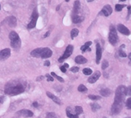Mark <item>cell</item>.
Here are the masks:
<instances>
[{
	"instance_id": "obj_18",
	"label": "cell",
	"mask_w": 131,
	"mask_h": 118,
	"mask_svg": "<svg viewBox=\"0 0 131 118\" xmlns=\"http://www.w3.org/2000/svg\"><path fill=\"white\" fill-rule=\"evenodd\" d=\"M87 59L82 56H78L75 58V62L78 64H84L87 63Z\"/></svg>"
},
{
	"instance_id": "obj_53",
	"label": "cell",
	"mask_w": 131,
	"mask_h": 118,
	"mask_svg": "<svg viewBox=\"0 0 131 118\" xmlns=\"http://www.w3.org/2000/svg\"></svg>"
},
{
	"instance_id": "obj_52",
	"label": "cell",
	"mask_w": 131,
	"mask_h": 118,
	"mask_svg": "<svg viewBox=\"0 0 131 118\" xmlns=\"http://www.w3.org/2000/svg\"><path fill=\"white\" fill-rule=\"evenodd\" d=\"M0 53H1V51H0Z\"/></svg>"
},
{
	"instance_id": "obj_30",
	"label": "cell",
	"mask_w": 131,
	"mask_h": 118,
	"mask_svg": "<svg viewBox=\"0 0 131 118\" xmlns=\"http://www.w3.org/2000/svg\"><path fill=\"white\" fill-rule=\"evenodd\" d=\"M88 97L91 100H100V99H101L100 96L95 95H89L88 96Z\"/></svg>"
},
{
	"instance_id": "obj_15",
	"label": "cell",
	"mask_w": 131,
	"mask_h": 118,
	"mask_svg": "<svg viewBox=\"0 0 131 118\" xmlns=\"http://www.w3.org/2000/svg\"><path fill=\"white\" fill-rule=\"evenodd\" d=\"M84 18L83 16H79L78 14H72V20L74 24H78V23L81 22L84 20Z\"/></svg>"
},
{
	"instance_id": "obj_22",
	"label": "cell",
	"mask_w": 131,
	"mask_h": 118,
	"mask_svg": "<svg viewBox=\"0 0 131 118\" xmlns=\"http://www.w3.org/2000/svg\"><path fill=\"white\" fill-rule=\"evenodd\" d=\"M92 44V42L91 41H88V42H87L85 43V44H84L83 46H81V50L84 52H86L87 50L89 49V46Z\"/></svg>"
},
{
	"instance_id": "obj_49",
	"label": "cell",
	"mask_w": 131,
	"mask_h": 118,
	"mask_svg": "<svg viewBox=\"0 0 131 118\" xmlns=\"http://www.w3.org/2000/svg\"><path fill=\"white\" fill-rule=\"evenodd\" d=\"M65 1L66 2H69V0H65Z\"/></svg>"
},
{
	"instance_id": "obj_41",
	"label": "cell",
	"mask_w": 131,
	"mask_h": 118,
	"mask_svg": "<svg viewBox=\"0 0 131 118\" xmlns=\"http://www.w3.org/2000/svg\"><path fill=\"white\" fill-rule=\"evenodd\" d=\"M50 35V31H47L46 33H45V35H44V38H46V37H49V35Z\"/></svg>"
},
{
	"instance_id": "obj_17",
	"label": "cell",
	"mask_w": 131,
	"mask_h": 118,
	"mask_svg": "<svg viewBox=\"0 0 131 118\" xmlns=\"http://www.w3.org/2000/svg\"><path fill=\"white\" fill-rule=\"evenodd\" d=\"M80 7H81V4L80 2L78 0L75 1L74 3V9H73V14H78L80 10Z\"/></svg>"
},
{
	"instance_id": "obj_21",
	"label": "cell",
	"mask_w": 131,
	"mask_h": 118,
	"mask_svg": "<svg viewBox=\"0 0 131 118\" xmlns=\"http://www.w3.org/2000/svg\"><path fill=\"white\" fill-rule=\"evenodd\" d=\"M66 113H67V116L69 118H79L78 114H72L71 112V108L69 107H68L66 110Z\"/></svg>"
},
{
	"instance_id": "obj_33",
	"label": "cell",
	"mask_w": 131,
	"mask_h": 118,
	"mask_svg": "<svg viewBox=\"0 0 131 118\" xmlns=\"http://www.w3.org/2000/svg\"><path fill=\"white\" fill-rule=\"evenodd\" d=\"M119 56L121 57H126L127 56V54L123 50V48H120V50H119Z\"/></svg>"
},
{
	"instance_id": "obj_9",
	"label": "cell",
	"mask_w": 131,
	"mask_h": 118,
	"mask_svg": "<svg viewBox=\"0 0 131 118\" xmlns=\"http://www.w3.org/2000/svg\"><path fill=\"white\" fill-rule=\"evenodd\" d=\"M112 13V8L110 5H105L100 11V14H103L105 16H108Z\"/></svg>"
},
{
	"instance_id": "obj_54",
	"label": "cell",
	"mask_w": 131,
	"mask_h": 118,
	"mask_svg": "<svg viewBox=\"0 0 131 118\" xmlns=\"http://www.w3.org/2000/svg\"></svg>"
},
{
	"instance_id": "obj_39",
	"label": "cell",
	"mask_w": 131,
	"mask_h": 118,
	"mask_svg": "<svg viewBox=\"0 0 131 118\" xmlns=\"http://www.w3.org/2000/svg\"><path fill=\"white\" fill-rule=\"evenodd\" d=\"M44 65L45 67H49L50 65V62L48 60H46L44 61Z\"/></svg>"
},
{
	"instance_id": "obj_48",
	"label": "cell",
	"mask_w": 131,
	"mask_h": 118,
	"mask_svg": "<svg viewBox=\"0 0 131 118\" xmlns=\"http://www.w3.org/2000/svg\"><path fill=\"white\" fill-rule=\"evenodd\" d=\"M120 1H125L126 0H119Z\"/></svg>"
},
{
	"instance_id": "obj_47",
	"label": "cell",
	"mask_w": 131,
	"mask_h": 118,
	"mask_svg": "<svg viewBox=\"0 0 131 118\" xmlns=\"http://www.w3.org/2000/svg\"><path fill=\"white\" fill-rule=\"evenodd\" d=\"M87 2H92L94 0H87Z\"/></svg>"
},
{
	"instance_id": "obj_5",
	"label": "cell",
	"mask_w": 131,
	"mask_h": 118,
	"mask_svg": "<svg viewBox=\"0 0 131 118\" xmlns=\"http://www.w3.org/2000/svg\"><path fill=\"white\" fill-rule=\"evenodd\" d=\"M38 18V14L37 12V9H34V11H33L31 15V20L30 21V22L29 23V24L27 25V28L28 29H33L34 27L36 26L37 21Z\"/></svg>"
},
{
	"instance_id": "obj_43",
	"label": "cell",
	"mask_w": 131,
	"mask_h": 118,
	"mask_svg": "<svg viewBox=\"0 0 131 118\" xmlns=\"http://www.w3.org/2000/svg\"><path fill=\"white\" fill-rule=\"evenodd\" d=\"M3 101H4V97H2V96L1 97L0 96V103H3Z\"/></svg>"
},
{
	"instance_id": "obj_45",
	"label": "cell",
	"mask_w": 131,
	"mask_h": 118,
	"mask_svg": "<svg viewBox=\"0 0 131 118\" xmlns=\"http://www.w3.org/2000/svg\"><path fill=\"white\" fill-rule=\"evenodd\" d=\"M64 66H65V67H66V68H68L69 67V65L67 63H64Z\"/></svg>"
},
{
	"instance_id": "obj_34",
	"label": "cell",
	"mask_w": 131,
	"mask_h": 118,
	"mask_svg": "<svg viewBox=\"0 0 131 118\" xmlns=\"http://www.w3.org/2000/svg\"><path fill=\"white\" fill-rule=\"evenodd\" d=\"M126 106L127 107V108L131 109V97H129L126 101Z\"/></svg>"
},
{
	"instance_id": "obj_14",
	"label": "cell",
	"mask_w": 131,
	"mask_h": 118,
	"mask_svg": "<svg viewBox=\"0 0 131 118\" xmlns=\"http://www.w3.org/2000/svg\"><path fill=\"white\" fill-rule=\"evenodd\" d=\"M7 22L8 24V25L10 26V27H15L17 24V20H16V18L15 16H11L7 17Z\"/></svg>"
},
{
	"instance_id": "obj_7",
	"label": "cell",
	"mask_w": 131,
	"mask_h": 118,
	"mask_svg": "<svg viewBox=\"0 0 131 118\" xmlns=\"http://www.w3.org/2000/svg\"><path fill=\"white\" fill-rule=\"evenodd\" d=\"M52 56V51L49 48H42L41 57L43 59H47Z\"/></svg>"
},
{
	"instance_id": "obj_20",
	"label": "cell",
	"mask_w": 131,
	"mask_h": 118,
	"mask_svg": "<svg viewBox=\"0 0 131 118\" xmlns=\"http://www.w3.org/2000/svg\"><path fill=\"white\" fill-rule=\"evenodd\" d=\"M111 93H112V91L108 88L102 89L100 91V94L103 97H109L111 95Z\"/></svg>"
},
{
	"instance_id": "obj_26",
	"label": "cell",
	"mask_w": 131,
	"mask_h": 118,
	"mask_svg": "<svg viewBox=\"0 0 131 118\" xmlns=\"http://www.w3.org/2000/svg\"><path fill=\"white\" fill-rule=\"evenodd\" d=\"M78 90L80 92H86V91H87V88L83 84H80L78 87Z\"/></svg>"
},
{
	"instance_id": "obj_46",
	"label": "cell",
	"mask_w": 131,
	"mask_h": 118,
	"mask_svg": "<svg viewBox=\"0 0 131 118\" xmlns=\"http://www.w3.org/2000/svg\"><path fill=\"white\" fill-rule=\"evenodd\" d=\"M128 57H129L130 60H131V53H130V54H129V56H128Z\"/></svg>"
},
{
	"instance_id": "obj_42",
	"label": "cell",
	"mask_w": 131,
	"mask_h": 118,
	"mask_svg": "<svg viewBox=\"0 0 131 118\" xmlns=\"http://www.w3.org/2000/svg\"><path fill=\"white\" fill-rule=\"evenodd\" d=\"M32 106L34 107H35V108H37L38 106V104L37 102H34L33 104H32Z\"/></svg>"
},
{
	"instance_id": "obj_38",
	"label": "cell",
	"mask_w": 131,
	"mask_h": 118,
	"mask_svg": "<svg viewBox=\"0 0 131 118\" xmlns=\"http://www.w3.org/2000/svg\"><path fill=\"white\" fill-rule=\"evenodd\" d=\"M60 70H61L62 73H66V71H67V68L65 67V66L63 65L60 67Z\"/></svg>"
},
{
	"instance_id": "obj_44",
	"label": "cell",
	"mask_w": 131,
	"mask_h": 118,
	"mask_svg": "<svg viewBox=\"0 0 131 118\" xmlns=\"http://www.w3.org/2000/svg\"><path fill=\"white\" fill-rule=\"evenodd\" d=\"M60 7H61V5H58V6L57 7V8H56L57 11H59V9H60Z\"/></svg>"
},
{
	"instance_id": "obj_36",
	"label": "cell",
	"mask_w": 131,
	"mask_h": 118,
	"mask_svg": "<svg viewBox=\"0 0 131 118\" xmlns=\"http://www.w3.org/2000/svg\"><path fill=\"white\" fill-rule=\"evenodd\" d=\"M46 77L47 78L48 82H53V81H54V78H53V77H52V76H50V75H48V74H46Z\"/></svg>"
},
{
	"instance_id": "obj_8",
	"label": "cell",
	"mask_w": 131,
	"mask_h": 118,
	"mask_svg": "<svg viewBox=\"0 0 131 118\" xmlns=\"http://www.w3.org/2000/svg\"><path fill=\"white\" fill-rule=\"evenodd\" d=\"M17 114L18 116H22L24 118H31L33 116V113L30 110H21L20 111L17 112Z\"/></svg>"
},
{
	"instance_id": "obj_12",
	"label": "cell",
	"mask_w": 131,
	"mask_h": 118,
	"mask_svg": "<svg viewBox=\"0 0 131 118\" xmlns=\"http://www.w3.org/2000/svg\"><path fill=\"white\" fill-rule=\"evenodd\" d=\"M100 71H96L93 75H91L90 77L88 78V82L90 83V84H94L95 82H97L98 80V79L99 78L100 76Z\"/></svg>"
},
{
	"instance_id": "obj_16",
	"label": "cell",
	"mask_w": 131,
	"mask_h": 118,
	"mask_svg": "<svg viewBox=\"0 0 131 118\" xmlns=\"http://www.w3.org/2000/svg\"><path fill=\"white\" fill-rule=\"evenodd\" d=\"M46 95H47V96L48 97L50 98V99H52L54 102H56V104H57V105H60L61 104V100H60V99H59V98L57 97L56 96L54 95V94H52V93L47 91V92H46Z\"/></svg>"
},
{
	"instance_id": "obj_24",
	"label": "cell",
	"mask_w": 131,
	"mask_h": 118,
	"mask_svg": "<svg viewBox=\"0 0 131 118\" xmlns=\"http://www.w3.org/2000/svg\"><path fill=\"white\" fill-rule=\"evenodd\" d=\"M78 33H79V31L78 29H73L72 30L71 32H70V37H71V39H74L75 37H77L78 35Z\"/></svg>"
},
{
	"instance_id": "obj_19",
	"label": "cell",
	"mask_w": 131,
	"mask_h": 118,
	"mask_svg": "<svg viewBox=\"0 0 131 118\" xmlns=\"http://www.w3.org/2000/svg\"><path fill=\"white\" fill-rule=\"evenodd\" d=\"M41 51H42V48H36L31 52V56L35 57H41Z\"/></svg>"
},
{
	"instance_id": "obj_11",
	"label": "cell",
	"mask_w": 131,
	"mask_h": 118,
	"mask_svg": "<svg viewBox=\"0 0 131 118\" xmlns=\"http://www.w3.org/2000/svg\"><path fill=\"white\" fill-rule=\"evenodd\" d=\"M102 57V49L100 44L97 43L96 45V62L99 64L100 61Z\"/></svg>"
},
{
	"instance_id": "obj_29",
	"label": "cell",
	"mask_w": 131,
	"mask_h": 118,
	"mask_svg": "<svg viewBox=\"0 0 131 118\" xmlns=\"http://www.w3.org/2000/svg\"><path fill=\"white\" fill-rule=\"evenodd\" d=\"M51 75H52V76H53V77L56 78L57 80H59L60 82H64L63 78L60 77V76H57V75L55 73H54V72H52V73H51Z\"/></svg>"
},
{
	"instance_id": "obj_13",
	"label": "cell",
	"mask_w": 131,
	"mask_h": 118,
	"mask_svg": "<svg viewBox=\"0 0 131 118\" xmlns=\"http://www.w3.org/2000/svg\"><path fill=\"white\" fill-rule=\"evenodd\" d=\"M117 29L120 33H121L123 35H129L131 33L129 29L123 24H118L117 26Z\"/></svg>"
},
{
	"instance_id": "obj_2",
	"label": "cell",
	"mask_w": 131,
	"mask_h": 118,
	"mask_svg": "<svg viewBox=\"0 0 131 118\" xmlns=\"http://www.w3.org/2000/svg\"><path fill=\"white\" fill-rule=\"evenodd\" d=\"M126 96H127V87L125 86H119L115 91V96L113 104L123 106Z\"/></svg>"
},
{
	"instance_id": "obj_37",
	"label": "cell",
	"mask_w": 131,
	"mask_h": 118,
	"mask_svg": "<svg viewBox=\"0 0 131 118\" xmlns=\"http://www.w3.org/2000/svg\"><path fill=\"white\" fill-rule=\"evenodd\" d=\"M127 95L131 96V86L127 88Z\"/></svg>"
},
{
	"instance_id": "obj_51",
	"label": "cell",
	"mask_w": 131,
	"mask_h": 118,
	"mask_svg": "<svg viewBox=\"0 0 131 118\" xmlns=\"http://www.w3.org/2000/svg\"><path fill=\"white\" fill-rule=\"evenodd\" d=\"M0 9H1V5H0Z\"/></svg>"
},
{
	"instance_id": "obj_40",
	"label": "cell",
	"mask_w": 131,
	"mask_h": 118,
	"mask_svg": "<svg viewBox=\"0 0 131 118\" xmlns=\"http://www.w3.org/2000/svg\"><path fill=\"white\" fill-rule=\"evenodd\" d=\"M44 78V76H38V77L37 78L36 80L37 81H41V80H43Z\"/></svg>"
},
{
	"instance_id": "obj_32",
	"label": "cell",
	"mask_w": 131,
	"mask_h": 118,
	"mask_svg": "<svg viewBox=\"0 0 131 118\" xmlns=\"http://www.w3.org/2000/svg\"><path fill=\"white\" fill-rule=\"evenodd\" d=\"M46 118H57L56 114L54 112H49L46 114Z\"/></svg>"
},
{
	"instance_id": "obj_27",
	"label": "cell",
	"mask_w": 131,
	"mask_h": 118,
	"mask_svg": "<svg viewBox=\"0 0 131 118\" xmlns=\"http://www.w3.org/2000/svg\"><path fill=\"white\" fill-rule=\"evenodd\" d=\"M125 7H126V5H120V4H117L115 5V11H121L123 10V9Z\"/></svg>"
},
{
	"instance_id": "obj_35",
	"label": "cell",
	"mask_w": 131,
	"mask_h": 118,
	"mask_svg": "<svg viewBox=\"0 0 131 118\" xmlns=\"http://www.w3.org/2000/svg\"><path fill=\"white\" fill-rule=\"evenodd\" d=\"M70 70L71 72H72V73H78V72L79 71V67H72V68H70Z\"/></svg>"
},
{
	"instance_id": "obj_25",
	"label": "cell",
	"mask_w": 131,
	"mask_h": 118,
	"mask_svg": "<svg viewBox=\"0 0 131 118\" xmlns=\"http://www.w3.org/2000/svg\"><path fill=\"white\" fill-rule=\"evenodd\" d=\"M75 112H76V114L79 115V114H82L84 112V110H83V108L81 106H75Z\"/></svg>"
},
{
	"instance_id": "obj_1",
	"label": "cell",
	"mask_w": 131,
	"mask_h": 118,
	"mask_svg": "<svg viewBox=\"0 0 131 118\" xmlns=\"http://www.w3.org/2000/svg\"><path fill=\"white\" fill-rule=\"evenodd\" d=\"M25 86L22 83L16 84L12 82V84H8L6 85L5 89V93L9 95H16L25 91Z\"/></svg>"
},
{
	"instance_id": "obj_10",
	"label": "cell",
	"mask_w": 131,
	"mask_h": 118,
	"mask_svg": "<svg viewBox=\"0 0 131 118\" xmlns=\"http://www.w3.org/2000/svg\"><path fill=\"white\" fill-rule=\"evenodd\" d=\"M11 56V49L9 48H5L3 50L1 51L0 53V59H7L9 58Z\"/></svg>"
},
{
	"instance_id": "obj_50",
	"label": "cell",
	"mask_w": 131,
	"mask_h": 118,
	"mask_svg": "<svg viewBox=\"0 0 131 118\" xmlns=\"http://www.w3.org/2000/svg\"><path fill=\"white\" fill-rule=\"evenodd\" d=\"M106 118V117H104V118Z\"/></svg>"
},
{
	"instance_id": "obj_3",
	"label": "cell",
	"mask_w": 131,
	"mask_h": 118,
	"mask_svg": "<svg viewBox=\"0 0 131 118\" xmlns=\"http://www.w3.org/2000/svg\"><path fill=\"white\" fill-rule=\"evenodd\" d=\"M9 39L11 40V46L14 49L20 48L21 46V40L20 37L14 31H12L9 33Z\"/></svg>"
},
{
	"instance_id": "obj_31",
	"label": "cell",
	"mask_w": 131,
	"mask_h": 118,
	"mask_svg": "<svg viewBox=\"0 0 131 118\" xmlns=\"http://www.w3.org/2000/svg\"><path fill=\"white\" fill-rule=\"evenodd\" d=\"M109 66V63L108 62V61L106 60H104L102 63V70H105Z\"/></svg>"
},
{
	"instance_id": "obj_23",
	"label": "cell",
	"mask_w": 131,
	"mask_h": 118,
	"mask_svg": "<svg viewBox=\"0 0 131 118\" xmlns=\"http://www.w3.org/2000/svg\"><path fill=\"white\" fill-rule=\"evenodd\" d=\"M91 110H92L93 112L97 111L98 110H99L100 108V106L98 103H96V102L92 103L91 105Z\"/></svg>"
},
{
	"instance_id": "obj_28",
	"label": "cell",
	"mask_w": 131,
	"mask_h": 118,
	"mask_svg": "<svg viewBox=\"0 0 131 118\" xmlns=\"http://www.w3.org/2000/svg\"><path fill=\"white\" fill-rule=\"evenodd\" d=\"M92 73H93V70L89 68H85L83 69V73L85 75H87V76L91 75L92 74Z\"/></svg>"
},
{
	"instance_id": "obj_4",
	"label": "cell",
	"mask_w": 131,
	"mask_h": 118,
	"mask_svg": "<svg viewBox=\"0 0 131 118\" xmlns=\"http://www.w3.org/2000/svg\"><path fill=\"white\" fill-rule=\"evenodd\" d=\"M118 41V35L116 32L115 27L113 25L110 27V34H109V42L112 45H115Z\"/></svg>"
},
{
	"instance_id": "obj_6",
	"label": "cell",
	"mask_w": 131,
	"mask_h": 118,
	"mask_svg": "<svg viewBox=\"0 0 131 118\" xmlns=\"http://www.w3.org/2000/svg\"><path fill=\"white\" fill-rule=\"evenodd\" d=\"M73 46L72 45H68L67 47L66 48V50L64 52L63 56H61V57H59V59H58V61L59 63H63L64 61V60L67 58H68L69 57H70L71 54H72V52H73Z\"/></svg>"
}]
</instances>
